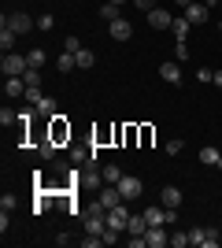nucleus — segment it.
Masks as SVG:
<instances>
[{"label":"nucleus","instance_id":"1","mask_svg":"<svg viewBox=\"0 0 222 248\" xmlns=\"http://www.w3.org/2000/svg\"><path fill=\"white\" fill-rule=\"evenodd\" d=\"M0 71H4V78H22V74L30 71V63H26V56L4 52V60H0Z\"/></svg>","mask_w":222,"mask_h":248},{"label":"nucleus","instance_id":"2","mask_svg":"<svg viewBox=\"0 0 222 248\" xmlns=\"http://www.w3.org/2000/svg\"><path fill=\"white\" fill-rule=\"evenodd\" d=\"M48 137H52L56 145L71 141V123H67V115H52V119H48Z\"/></svg>","mask_w":222,"mask_h":248},{"label":"nucleus","instance_id":"3","mask_svg":"<svg viewBox=\"0 0 222 248\" xmlns=\"http://www.w3.org/2000/svg\"><path fill=\"white\" fill-rule=\"evenodd\" d=\"M118 193H122V200H137L141 193H145V182L133 178V174H122L118 178Z\"/></svg>","mask_w":222,"mask_h":248},{"label":"nucleus","instance_id":"4","mask_svg":"<svg viewBox=\"0 0 222 248\" xmlns=\"http://www.w3.org/2000/svg\"><path fill=\"white\" fill-rule=\"evenodd\" d=\"M4 26L15 33H30L33 30V19L26 15V11H11V15H4Z\"/></svg>","mask_w":222,"mask_h":248},{"label":"nucleus","instance_id":"5","mask_svg":"<svg viewBox=\"0 0 222 248\" xmlns=\"http://www.w3.org/2000/svg\"><path fill=\"white\" fill-rule=\"evenodd\" d=\"M96 200H100V207L111 211V207L122 204V193H118V186H100V189H96Z\"/></svg>","mask_w":222,"mask_h":248},{"label":"nucleus","instance_id":"6","mask_svg":"<svg viewBox=\"0 0 222 248\" xmlns=\"http://www.w3.org/2000/svg\"><path fill=\"white\" fill-rule=\"evenodd\" d=\"M145 15H148V26H152V30H170V22H174L167 8H152V11H145Z\"/></svg>","mask_w":222,"mask_h":248},{"label":"nucleus","instance_id":"7","mask_svg":"<svg viewBox=\"0 0 222 248\" xmlns=\"http://www.w3.org/2000/svg\"><path fill=\"white\" fill-rule=\"evenodd\" d=\"M207 15H211V11H207V4H204V0H192L189 8H185V19H189L192 26H200V22H207Z\"/></svg>","mask_w":222,"mask_h":248},{"label":"nucleus","instance_id":"8","mask_svg":"<svg viewBox=\"0 0 222 248\" xmlns=\"http://www.w3.org/2000/svg\"><path fill=\"white\" fill-rule=\"evenodd\" d=\"M159 78L170 85H178L181 82V63L178 60H167V63H159Z\"/></svg>","mask_w":222,"mask_h":248},{"label":"nucleus","instance_id":"9","mask_svg":"<svg viewBox=\"0 0 222 248\" xmlns=\"http://www.w3.org/2000/svg\"><path fill=\"white\" fill-rule=\"evenodd\" d=\"M145 241H148V248H163V245H170V233L163 226H148L145 230Z\"/></svg>","mask_w":222,"mask_h":248},{"label":"nucleus","instance_id":"10","mask_svg":"<svg viewBox=\"0 0 222 248\" xmlns=\"http://www.w3.org/2000/svg\"><path fill=\"white\" fill-rule=\"evenodd\" d=\"M107 33H111L115 41H130L133 26H130V19H115V22H107Z\"/></svg>","mask_w":222,"mask_h":248},{"label":"nucleus","instance_id":"11","mask_svg":"<svg viewBox=\"0 0 222 248\" xmlns=\"http://www.w3.org/2000/svg\"><path fill=\"white\" fill-rule=\"evenodd\" d=\"M159 204L178 211V207H181V189H178V186H163V193H159Z\"/></svg>","mask_w":222,"mask_h":248},{"label":"nucleus","instance_id":"12","mask_svg":"<svg viewBox=\"0 0 222 248\" xmlns=\"http://www.w3.org/2000/svg\"><path fill=\"white\" fill-rule=\"evenodd\" d=\"M148 230V218L145 215H130V222H126V233L130 237H137V233H145Z\"/></svg>","mask_w":222,"mask_h":248},{"label":"nucleus","instance_id":"13","mask_svg":"<svg viewBox=\"0 0 222 248\" xmlns=\"http://www.w3.org/2000/svg\"><path fill=\"white\" fill-rule=\"evenodd\" d=\"M56 67H59V74H71L74 67H78V56H74V52H63V56L56 60Z\"/></svg>","mask_w":222,"mask_h":248},{"label":"nucleus","instance_id":"14","mask_svg":"<svg viewBox=\"0 0 222 248\" xmlns=\"http://www.w3.org/2000/svg\"><path fill=\"white\" fill-rule=\"evenodd\" d=\"M4 93L8 96H26V82H22V78H8V82H4Z\"/></svg>","mask_w":222,"mask_h":248},{"label":"nucleus","instance_id":"15","mask_svg":"<svg viewBox=\"0 0 222 248\" xmlns=\"http://www.w3.org/2000/svg\"><path fill=\"white\" fill-rule=\"evenodd\" d=\"M37 115H41V119H52L56 115V100L52 96H41V100H37Z\"/></svg>","mask_w":222,"mask_h":248},{"label":"nucleus","instance_id":"16","mask_svg":"<svg viewBox=\"0 0 222 248\" xmlns=\"http://www.w3.org/2000/svg\"><path fill=\"white\" fill-rule=\"evenodd\" d=\"M189 26H192V22L185 19V15H181V19H174V22H170V30H174V37H178V41H185V33H189Z\"/></svg>","mask_w":222,"mask_h":248},{"label":"nucleus","instance_id":"17","mask_svg":"<svg viewBox=\"0 0 222 248\" xmlns=\"http://www.w3.org/2000/svg\"><path fill=\"white\" fill-rule=\"evenodd\" d=\"M100 174H104V186H118V178H122V170H118L115 163H107L104 170H100Z\"/></svg>","mask_w":222,"mask_h":248},{"label":"nucleus","instance_id":"18","mask_svg":"<svg viewBox=\"0 0 222 248\" xmlns=\"http://www.w3.org/2000/svg\"><path fill=\"white\" fill-rule=\"evenodd\" d=\"M118 11H122V8H118V4H111V0H107L104 8H100V19H104V22H115V19H122Z\"/></svg>","mask_w":222,"mask_h":248},{"label":"nucleus","instance_id":"19","mask_svg":"<svg viewBox=\"0 0 222 248\" xmlns=\"http://www.w3.org/2000/svg\"><path fill=\"white\" fill-rule=\"evenodd\" d=\"M44 60H48V56H44L41 48H33V52H26V63H30L33 71H41V67H44Z\"/></svg>","mask_w":222,"mask_h":248},{"label":"nucleus","instance_id":"20","mask_svg":"<svg viewBox=\"0 0 222 248\" xmlns=\"http://www.w3.org/2000/svg\"><path fill=\"white\" fill-rule=\"evenodd\" d=\"M219 155H222L219 148H200V163L204 167H215V163H219Z\"/></svg>","mask_w":222,"mask_h":248},{"label":"nucleus","instance_id":"21","mask_svg":"<svg viewBox=\"0 0 222 248\" xmlns=\"http://www.w3.org/2000/svg\"><path fill=\"white\" fill-rule=\"evenodd\" d=\"M22 82H26V89H41V71H33V67H30V71L22 74Z\"/></svg>","mask_w":222,"mask_h":248},{"label":"nucleus","instance_id":"22","mask_svg":"<svg viewBox=\"0 0 222 248\" xmlns=\"http://www.w3.org/2000/svg\"><path fill=\"white\" fill-rule=\"evenodd\" d=\"M15 37H19V33L4 26V30H0V48H4V52H11V45H15Z\"/></svg>","mask_w":222,"mask_h":248},{"label":"nucleus","instance_id":"23","mask_svg":"<svg viewBox=\"0 0 222 248\" xmlns=\"http://www.w3.org/2000/svg\"><path fill=\"white\" fill-rule=\"evenodd\" d=\"M78 67H85V71H89V67H96V52L82 48V52H78Z\"/></svg>","mask_w":222,"mask_h":248},{"label":"nucleus","instance_id":"24","mask_svg":"<svg viewBox=\"0 0 222 248\" xmlns=\"http://www.w3.org/2000/svg\"><path fill=\"white\" fill-rule=\"evenodd\" d=\"M185 233H189V245H204V237H207V230H204V226H189Z\"/></svg>","mask_w":222,"mask_h":248},{"label":"nucleus","instance_id":"25","mask_svg":"<svg viewBox=\"0 0 222 248\" xmlns=\"http://www.w3.org/2000/svg\"><path fill=\"white\" fill-rule=\"evenodd\" d=\"M122 141H126V145L141 141V126H122Z\"/></svg>","mask_w":222,"mask_h":248},{"label":"nucleus","instance_id":"26","mask_svg":"<svg viewBox=\"0 0 222 248\" xmlns=\"http://www.w3.org/2000/svg\"><path fill=\"white\" fill-rule=\"evenodd\" d=\"M15 123H19V115L11 111V108H4V111H0V126L8 130V126H15Z\"/></svg>","mask_w":222,"mask_h":248},{"label":"nucleus","instance_id":"27","mask_svg":"<svg viewBox=\"0 0 222 248\" xmlns=\"http://www.w3.org/2000/svg\"><path fill=\"white\" fill-rule=\"evenodd\" d=\"M89 155H93V152H89V148H78V145L71 148V159H74V163H85Z\"/></svg>","mask_w":222,"mask_h":248},{"label":"nucleus","instance_id":"28","mask_svg":"<svg viewBox=\"0 0 222 248\" xmlns=\"http://www.w3.org/2000/svg\"><path fill=\"white\" fill-rule=\"evenodd\" d=\"M174 60H178V63H185V60H189V48H185V41H178V45H174Z\"/></svg>","mask_w":222,"mask_h":248},{"label":"nucleus","instance_id":"29","mask_svg":"<svg viewBox=\"0 0 222 248\" xmlns=\"http://www.w3.org/2000/svg\"><path fill=\"white\" fill-rule=\"evenodd\" d=\"M219 245V230L215 226H207V237H204V248H215Z\"/></svg>","mask_w":222,"mask_h":248},{"label":"nucleus","instance_id":"30","mask_svg":"<svg viewBox=\"0 0 222 248\" xmlns=\"http://www.w3.org/2000/svg\"><path fill=\"white\" fill-rule=\"evenodd\" d=\"M63 52H74V56H78V52H82V41H78V37H67V41H63Z\"/></svg>","mask_w":222,"mask_h":248},{"label":"nucleus","instance_id":"31","mask_svg":"<svg viewBox=\"0 0 222 248\" xmlns=\"http://www.w3.org/2000/svg\"><path fill=\"white\" fill-rule=\"evenodd\" d=\"M96 245H104V237H100V233H89V237H82V248H96Z\"/></svg>","mask_w":222,"mask_h":248},{"label":"nucleus","instance_id":"32","mask_svg":"<svg viewBox=\"0 0 222 248\" xmlns=\"http://www.w3.org/2000/svg\"><path fill=\"white\" fill-rule=\"evenodd\" d=\"M170 245H174V248H185V245H189V233H170Z\"/></svg>","mask_w":222,"mask_h":248},{"label":"nucleus","instance_id":"33","mask_svg":"<svg viewBox=\"0 0 222 248\" xmlns=\"http://www.w3.org/2000/svg\"><path fill=\"white\" fill-rule=\"evenodd\" d=\"M211 78H215V71H207V67H200V71H196V82L211 85Z\"/></svg>","mask_w":222,"mask_h":248},{"label":"nucleus","instance_id":"34","mask_svg":"<svg viewBox=\"0 0 222 248\" xmlns=\"http://www.w3.org/2000/svg\"><path fill=\"white\" fill-rule=\"evenodd\" d=\"M181 148H185V145H181L178 137H174V141H167V148H163V152H167V155H178V152H181Z\"/></svg>","mask_w":222,"mask_h":248},{"label":"nucleus","instance_id":"35","mask_svg":"<svg viewBox=\"0 0 222 248\" xmlns=\"http://www.w3.org/2000/svg\"><path fill=\"white\" fill-rule=\"evenodd\" d=\"M37 26H41V30H52L56 19H52V15H41V19H37Z\"/></svg>","mask_w":222,"mask_h":248},{"label":"nucleus","instance_id":"36","mask_svg":"<svg viewBox=\"0 0 222 248\" xmlns=\"http://www.w3.org/2000/svg\"><path fill=\"white\" fill-rule=\"evenodd\" d=\"M0 207H4V211H11V207H15V197H11V193H4V197H0Z\"/></svg>","mask_w":222,"mask_h":248},{"label":"nucleus","instance_id":"37","mask_svg":"<svg viewBox=\"0 0 222 248\" xmlns=\"http://www.w3.org/2000/svg\"><path fill=\"white\" fill-rule=\"evenodd\" d=\"M141 145H152V126H141Z\"/></svg>","mask_w":222,"mask_h":248},{"label":"nucleus","instance_id":"38","mask_svg":"<svg viewBox=\"0 0 222 248\" xmlns=\"http://www.w3.org/2000/svg\"><path fill=\"white\" fill-rule=\"evenodd\" d=\"M26 100H30L33 108H37V100H41V89H26Z\"/></svg>","mask_w":222,"mask_h":248},{"label":"nucleus","instance_id":"39","mask_svg":"<svg viewBox=\"0 0 222 248\" xmlns=\"http://www.w3.org/2000/svg\"><path fill=\"white\" fill-rule=\"evenodd\" d=\"M133 4H137L141 11H152V8H156V0H133Z\"/></svg>","mask_w":222,"mask_h":248},{"label":"nucleus","instance_id":"40","mask_svg":"<svg viewBox=\"0 0 222 248\" xmlns=\"http://www.w3.org/2000/svg\"><path fill=\"white\" fill-rule=\"evenodd\" d=\"M211 82H215V85L222 89V71H215V78H211Z\"/></svg>","mask_w":222,"mask_h":248},{"label":"nucleus","instance_id":"41","mask_svg":"<svg viewBox=\"0 0 222 248\" xmlns=\"http://www.w3.org/2000/svg\"><path fill=\"white\" fill-rule=\"evenodd\" d=\"M174 4H181V8H189V4H192V0H174Z\"/></svg>","mask_w":222,"mask_h":248},{"label":"nucleus","instance_id":"42","mask_svg":"<svg viewBox=\"0 0 222 248\" xmlns=\"http://www.w3.org/2000/svg\"><path fill=\"white\" fill-rule=\"evenodd\" d=\"M111 4H118V8H122V4H133V0H111Z\"/></svg>","mask_w":222,"mask_h":248},{"label":"nucleus","instance_id":"43","mask_svg":"<svg viewBox=\"0 0 222 248\" xmlns=\"http://www.w3.org/2000/svg\"><path fill=\"white\" fill-rule=\"evenodd\" d=\"M211 4H222V0H207V8H211Z\"/></svg>","mask_w":222,"mask_h":248},{"label":"nucleus","instance_id":"44","mask_svg":"<svg viewBox=\"0 0 222 248\" xmlns=\"http://www.w3.org/2000/svg\"><path fill=\"white\" fill-rule=\"evenodd\" d=\"M215 167H219V170H222V155H219V163H215Z\"/></svg>","mask_w":222,"mask_h":248},{"label":"nucleus","instance_id":"45","mask_svg":"<svg viewBox=\"0 0 222 248\" xmlns=\"http://www.w3.org/2000/svg\"><path fill=\"white\" fill-rule=\"evenodd\" d=\"M219 30H222V22H219Z\"/></svg>","mask_w":222,"mask_h":248},{"label":"nucleus","instance_id":"46","mask_svg":"<svg viewBox=\"0 0 222 248\" xmlns=\"http://www.w3.org/2000/svg\"><path fill=\"white\" fill-rule=\"evenodd\" d=\"M204 4H207V0H204Z\"/></svg>","mask_w":222,"mask_h":248}]
</instances>
